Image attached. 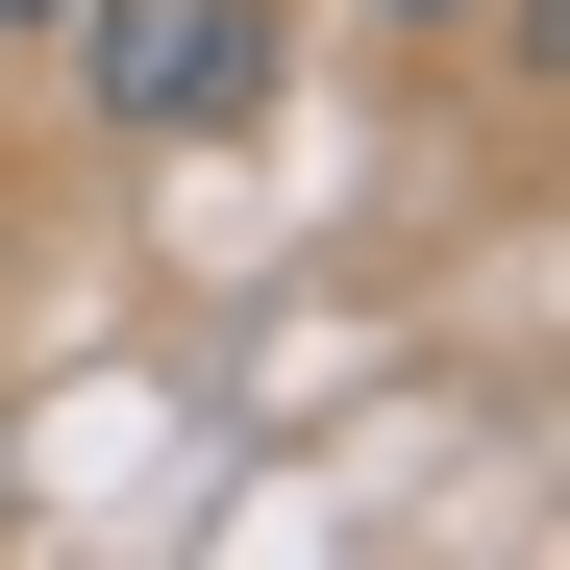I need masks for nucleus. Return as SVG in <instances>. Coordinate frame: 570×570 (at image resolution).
Instances as JSON below:
<instances>
[{
    "label": "nucleus",
    "instance_id": "5",
    "mask_svg": "<svg viewBox=\"0 0 570 570\" xmlns=\"http://www.w3.org/2000/svg\"><path fill=\"white\" fill-rule=\"evenodd\" d=\"M0 75H26V50H0Z\"/></svg>",
    "mask_w": 570,
    "mask_h": 570
},
{
    "label": "nucleus",
    "instance_id": "2",
    "mask_svg": "<svg viewBox=\"0 0 570 570\" xmlns=\"http://www.w3.org/2000/svg\"><path fill=\"white\" fill-rule=\"evenodd\" d=\"M50 26H75V0H0V50H50Z\"/></svg>",
    "mask_w": 570,
    "mask_h": 570
},
{
    "label": "nucleus",
    "instance_id": "1",
    "mask_svg": "<svg viewBox=\"0 0 570 570\" xmlns=\"http://www.w3.org/2000/svg\"><path fill=\"white\" fill-rule=\"evenodd\" d=\"M75 100H100L125 149H224L248 100H273V0H75Z\"/></svg>",
    "mask_w": 570,
    "mask_h": 570
},
{
    "label": "nucleus",
    "instance_id": "4",
    "mask_svg": "<svg viewBox=\"0 0 570 570\" xmlns=\"http://www.w3.org/2000/svg\"><path fill=\"white\" fill-rule=\"evenodd\" d=\"M0 273H26V224H0Z\"/></svg>",
    "mask_w": 570,
    "mask_h": 570
},
{
    "label": "nucleus",
    "instance_id": "3",
    "mask_svg": "<svg viewBox=\"0 0 570 570\" xmlns=\"http://www.w3.org/2000/svg\"><path fill=\"white\" fill-rule=\"evenodd\" d=\"M372 26H471V0H372Z\"/></svg>",
    "mask_w": 570,
    "mask_h": 570
}]
</instances>
